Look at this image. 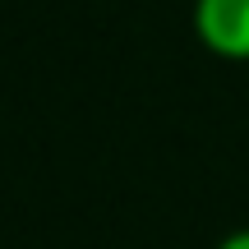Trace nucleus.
Segmentation results:
<instances>
[{
  "label": "nucleus",
  "mask_w": 249,
  "mask_h": 249,
  "mask_svg": "<svg viewBox=\"0 0 249 249\" xmlns=\"http://www.w3.org/2000/svg\"><path fill=\"white\" fill-rule=\"evenodd\" d=\"M217 249H249V226H245V231L222 235V240H217Z\"/></svg>",
  "instance_id": "2"
},
{
  "label": "nucleus",
  "mask_w": 249,
  "mask_h": 249,
  "mask_svg": "<svg viewBox=\"0 0 249 249\" xmlns=\"http://www.w3.org/2000/svg\"><path fill=\"white\" fill-rule=\"evenodd\" d=\"M194 37L217 60L249 65V0H194Z\"/></svg>",
  "instance_id": "1"
}]
</instances>
